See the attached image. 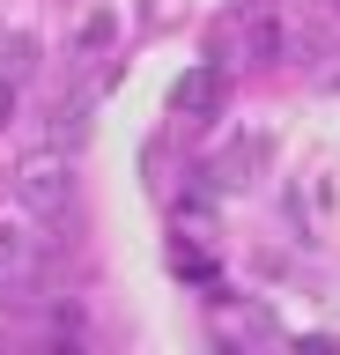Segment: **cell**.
Listing matches in <instances>:
<instances>
[{"label":"cell","instance_id":"1","mask_svg":"<svg viewBox=\"0 0 340 355\" xmlns=\"http://www.w3.org/2000/svg\"><path fill=\"white\" fill-rule=\"evenodd\" d=\"M15 193H23L30 215H60V207H67V193H74V171L60 163V155H30L23 178H15Z\"/></svg>","mask_w":340,"mask_h":355},{"label":"cell","instance_id":"2","mask_svg":"<svg viewBox=\"0 0 340 355\" xmlns=\"http://www.w3.org/2000/svg\"><path fill=\"white\" fill-rule=\"evenodd\" d=\"M215 96H222V74H215V67H200V74H185V82H178V111H185V119L215 111Z\"/></svg>","mask_w":340,"mask_h":355},{"label":"cell","instance_id":"3","mask_svg":"<svg viewBox=\"0 0 340 355\" xmlns=\"http://www.w3.org/2000/svg\"><path fill=\"white\" fill-rule=\"evenodd\" d=\"M30 259H37V252H30V237H23V230H0V282H23V274H30Z\"/></svg>","mask_w":340,"mask_h":355}]
</instances>
